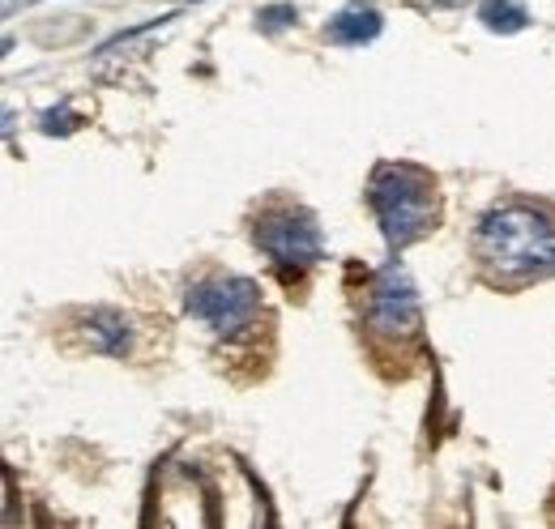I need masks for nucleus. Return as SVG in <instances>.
<instances>
[{
    "label": "nucleus",
    "instance_id": "9d476101",
    "mask_svg": "<svg viewBox=\"0 0 555 529\" xmlns=\"http://www.w3.org/2000/svg\"><path fill=\"white\" fill-rule=\"evenodd\" d=\"M69 120H73L69 112H48V116H43V132H69L73 129Z\"/></svg>",
    "mask_w": 555,
    "mask_h": 529
},
{
    "label": "nucleus",
    "instance_id": "f03ea898",
    "mask_svg": "<svg viewBox=\"0 0 555 529\" xmlns=\"http://www.w3.org/2000/svg\"><path fill=\"white\" fill-rule=\"evenodd\" d=\"M367 205L385 231V244L406 248L436 222V180L411 163H380L367 184Z\"/></svg>",
    "mask_w": 555,
    "mask_h": 529
},
{
    "label": "nucleus",
    "instance_id": "6e6552de",
    "mask_svg": "<svg viewBox=\"0 0 555 529\" xmlns=\"http://www.w3.org/2000/svg\"><path fill=\"white\" fill-rule=\"evenodd\" d=\"M479 22L495 35H517L530 22V13H526V0H483Z\"/></svg>",
    "mask_w": 555,
    "mask_h": 529
},
{
    "label": "nucleus",
    "instance_id": "1a4fd4ad",
    "mask_svg": "<svg viewBox=\"0 0 555 529\" xmlns=\"http://www.w3.org/2000/svg\"><path fill=\"white\" fill-rule=\"evenodd\" d=\"M282 17H295V9H291V4H278V9H261V13H257L261 30H282V26H286Z\"/></svg>",
    "mask_w": 555,
    "mask_h": 529
},
{
    "label": "nucleus",
    "instance_id": "0eeeda50",
    "mask_svg": "<svg viewBox=\"0 0 555 529\" xmlns=\"http://www.w3.org/2000/svg\"><path fill=\"white\" fill-rule=\"evenodd\" d=\"M81 325H86L90 350H99V354H125L129 341H133V330L120 312H90Z\"/></svg>",
    "mask_w": 555,
    "mask_h": 529
},
{
    "label": "nucleus",
    "instance_id": "7ed1b4c3",
    "mask_svg": "<svg viewBox=\"0 0 555 529\" xmlns=\"http://www.w3.org/2000/svg\"><path fill=\"white\" fill-rule=\"evenodd\" d=\"M253 244L282 278H299L321 261V227L299 205H270L253 227Z\"/></svg>",
    "mask_w": 555,
    "mask_h": 529
},
{
    "label": "nucleus",
    "instance_id": "423d86ee",
    "mask_svg": "<svg viewBox=\"0 0 555 529\" xmlns=\"http://www.w3.org/2000/svg\"><path fill=\"white\" fill-rule=\"evenodd\" d=\"M380 26H385V22H380V9L354 0V4L338 9V13L330 17L325 39H330V43H343V48H363V43H372V39L380 35Z\"/></svg>",
    "mask_w": 555,
    "mask_h": 529
},
{
    "label": "nucleus",
    "instance_id": "39448f33",
    "mask_svg": "<svg viewBox=\"0 0 555 529\" xmlns=\"http://www.w3.org/2000/svg\"><path fill=\"white\" fill-rule=\"evenodd\" d=\"M367 330L380 337H415L418 333V295L406 269L385 264L367 286Z\"/></svg>",
    "mask_w": 555,
    "mask_h": 529
},
{
    "label": "nucleus",
    "instance_id": "20e7f679",
    "mask_svg": "<svg viewBox=\"0 0 555 529\" xmlns=\"http://www.w3.org/2000/svg\"><path fill=\"white\" fill-rule=\"evenodd\" d=\"M184 308H189V317H197L214 333H240L261 312V286L253 278L214 273V278H202L189 286Z\"/></svg>",
    "mask_w": 555,
    "mask_h": 529
},
{
    "label": "nucleus",
    "instance_id": "f257e3e1",
    "mask_svg": "<svg viewBox=\"0 0 555 529\" xmlns=\"http://www.w3.org/2000/svg\"><path fill=\"white\" fill-rule=\"evenodd\" d=\"M475 257L491 282L526 286L555 273V209L534 201L491 205L475 231Z\"/></svg>",
    "mask_w": 555,
    "mask_h": 529
}]
</instances>
